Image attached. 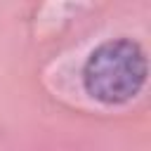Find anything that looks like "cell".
<instances>
[{
    "mask_svg": "<svg viewBox=\"0 0 151 151\" xmlns=\"http://www.w3.org/2000/svg\"><path fill=\"white\" fill-rule=\"evenodd\" d=\"M146 54L127 38L99 45L83 68L85 90L104 104H123L132 99L146 83Z\"/></svg>",
    "mask_w": 151,
    "mask_h": 151,
    "instance_id": "obj_1",
    "label": "cell"
}]
</instances>
